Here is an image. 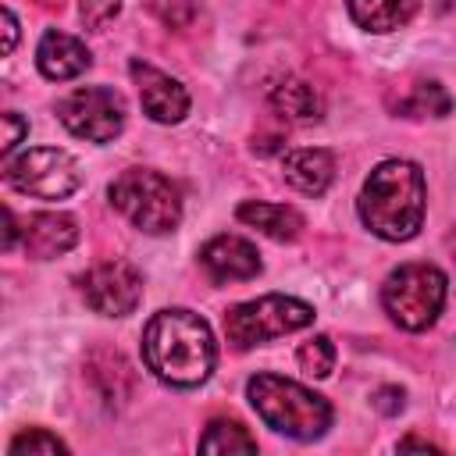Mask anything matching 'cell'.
<instances>
[{"instance_id":"6da1fadb","label":"cell","mask_w":456,"mask_h":456,"mask_svg":"<svg viewBox=\"0 0 456 456\" xmlns=\"http://www.w3.org/2000/svg\"><path fill=\"white\" fill-rule=\"evenodd\" d=\"M142 363L171 388H196L217 363L210 324L182 306L157 310L142 328Z\"/></svg>"},{"instance_id":"7a4b0ae2","label":"cell","mask_w":456,"mask_h":456,"mask_svg":"<svg viewBox=\"0 0 456 456\" xmlns=\"http://www.w3.org/2000/svg\"><path fill=\"white\" fill-rule=\"evenodd\" d=\"M424 171L413 160H381L356 200L360 221L385 242H406L424 224Z\"/></svg>"},{"instance_id":"3957f363","label":"cell","mask_w":456,"mask_h":456,"mask_svg":"<svg viewBox=\"0 0 456 456\" xmlns=\"http://www.w3.org/2000/svg\"><path fill=\"white\" fill-rule=\"evenodd\" d=\"M246 395L260 420L296 442H314L331 428V403L292 378L281 374H253L246 381Z\"/></svg>"},{"instance_id":"277c9868","label":"cell","mask_w":456,"mask_h":456,"mask_svg":"<svg viewBox=\"0 0 456 456\" xmlns=\"http://www.w3.org/2000/svg\"><path fill=\"white\" fill-rule=\"evenodd\" d=\"M107 196L110 207L146 235H167L182 221V196L175 182L164 178L160 171L128 167L110 182Z\"/></svg>"},{"instance_id":"5b68a950","label":"cell","mask_w":456,"mask_h":456,"mask_svg":"<svg viewBox=\"0 0 456 456\" xmlns=\"http://www.w3.org/2000/svg\"><path fill=\"white\" fill-rule=\"evenodd\" d=\"M381 306L399 328L424 331L445 306V274L435 264H403L385 278Z\"/></svg>"},{"instance_id":"8992f818","label":"cell","mask_w":456,"mask_h":456,"mask_svg":"<svg viewBox=\"0 0 456 456\" xmlns=\"http://www.w3.org/2000/svg\"><path fill=\"white\" fill-rule=\"evenodd\" d=\"M306 324H314V306L296 299V296H281V292L239 303L224 314V335H228L232 349H239V353L253 349L267 338L292 335Z\"/></svg>"},{"instance_id":"52a82bcc","label":"cell","mask_w":456,"mask_h":456,"mask_svg":"<svg viewBox=\"0 0 456 456\" xmlns=\"http://www.w3.org/2000/svg\"><path fill=\"white\" fill-rule=\"evenodd\" d=\"M4 182L36 200H64L82 185V171L68 150L36 146L4 160Z\"/></svg>"},{"instance_id":"ba28073f","label":"cell","mask_w":456,"mask_h":456,"mask_svg":"<svg viewBox=\"0 0 456 456\" xmlns=\"http://www.w3.org/2000/svg\"><path fill=\"white\" fill-rule=\"evenodd\" d=\"M57 118L86 142H110L125 128V100L107 86H78L57 100Z\"/></svg>"},{"instance_id":"9c48e42d","label":"cell","mask_w":456,"mask_h":456,"mask_svg":"<svg viewBox=\"0 0 456 456\" xmlns=\"http://www.w3.org/2000/svg\"><path fill=\"white\" fill-rule=\"evenodd\" d=\"M78 292L96 314L128 317L142 299V274L125 260H103L78 278Z\"/></svg>"},{"instance_id":"30bf717a","label":"cell","mask_w":456,"mask_h":456,"mask_svg":"<svg viewBox=\"0 0 456 456\" xmlns=\"http://www.w3.org/2000/svg\"><path fill=\"white\" fill-rule=\"evenodd\" d=\"M128 71H132V78L139 86V103L153 121L175 125V121H182L189 114V93H185V86L178 78H171L160 68L142 64V61H132Z\"/></svg>"},{"instance_id":"8fae6325","label":"cell","mask_w":456,"mask_h":456,"mask_svg":"<svg viewBox=\"0 0 456 456\" xmlns=\"http://www.w3.org/2000/svg\"><path fill=\"white\" fill-rule=\"evenodd\" d=\"M200 264L214 281H249L260 274V253L242 235H214L200 249Z\"/></svg>"},{"instance_id":"7c38bea8","label":"cell","mask_w":456,"mask_h":456,"mask_svg":"<svg viewBox=\"0 0 456 456\" xmlns=\"http://www.w3.org/2000/svg\"><path fill=\"white\" fill-rule=\"evenodd\" d=\"M89 64H93V57H89L82 39H75L68 32H57V28L43 32V39L36 46V68L43 71V78L68 82V78H78Z\"/></svg>"},{"instance_id":"4fadbf2b","label":"cell","mask_w":456,"mask_h":456,"mask_svg":"<svg viewBox=\"0 0 456 456\" xmlns=\"http://www.w3.org/2000/svg\"><path fill=\"white\" fill-rule=\"evenodd\" d=\"M78 242V224L71 214H32L21 228V249L32 260H50Z\"/></svg>"},{"instance_id":"5bb4252c","label":"cell","mask_w":456,"mask_h":456,"mask_svg":"<svg viewBox=\"0 0 456 456\" xmlns=\"http://www.w3.org/2000/svg\"><path fill=\"white\" fill-rule=\"evenodd\" d=\"M281 175L292 189H299L303 196H321L331 178H335V157L321 146H306V150H292L281 160Z\"/></svg>"},{"instance_id":"9a60e30c","label":"cell","mask_w":456,"mask_h":456,"mask_svg":"<svg viewBox=\"0 0 456 456\" xmlns=\"http://www.w3.org/2000/svg\"><path fill=\"white\" fill-rule=\"evenodd\" d=\"M235 217H239L242 224L264 232V235L274 239V242H292V239H299V235H303V224H306L296 207H285V203H256V200L239 203Z\"/></svg>"},{"instance_id":"2e32d148","label":"cell","mask_w":456,"mask_h":456,"mask_svg":"<svg viewBox=\"0 0 456 456\" xmlns=\"http://www.w3.org/2000/svg\"><path fill=\"white\" fill-rule=\"evenodd\" d=\"M346 7H349V18L360 28L392 32V28H403L417 14L420 0H346Z\"/></svg>"},{"instance_id":"e0dca14e","label":"cell","mask_w":456,"mask_h":456,"mask_svg":"<svg viewBox=\"0 0 456 456\" xmlns=\"http://www.w3.org/2000/svg\"><path fill=\"white\" fill-rule=\"evenodd\" d=\"M271 107L285 121H317L324 103L314 93V86H306L299 78H281L278 86H271Z\"/></svg>"},{"instance_id":"ac0fdd59","label":"cell","mask_w":456,"mask_h":456,"mask_svg":"<svg viewBox=\"0 0 456 456\" xmlns=\"http://www.w3.org/2000/svg\"><path fill=\"white\" fill-rule=\"evenodd\" d=\"M200 452L214 456H232V452H256V438L239 424V420H210L207 431L200 435Z\"/></svg>"},{"instance_id":"d6986e66","label":"cell","mask_w":456,"mask_h":456,"mask_svg":"<svg viewBox=\"0 0 456 456\" xmlns=\"http://www.w3.org/2000/svg\"><path fill=\"white\" fill-rule=\"evenodd\" d=\"M296 360H299V367H303L306 374H314V378H328L331 367H335V346H331L328 335H314V338H306V342L299 346Z\"/></svg>"},{"instance_id":"ffe728a7","label":"cell","mask_w":456,"mask_h":456,"mask_svg":"<svg viewBox=\"0 0 456 456\" xmlns=\"http://www.w3.org/2000/svg\"><path fill=\"white\" fill-rule=\"evenodd\" d=\"M7 452L11 456H25V452L28 456H57V452H68V445L57 435L43 431V428H28V431H21V435L11 438Z\"/></svg>"},{"instance_id":"44dd1931","label":"cell","mask_w":456,"mask_h":456,"mask_svg":"<svg viewBox=\"0 0 456 456\" xmlns=\"http://www.w3.org/2000/svg\"><path fill=\"white\" fill-rule=\"evenodd\" d=\"M406 110H413V114H435V118H442V114H449V93H445L438 82H420V86L413 89V96H410Z\"/></svg>"},{"instance_id":"7402d4cb","label":"cell","mask_w":456,"mask_h":456,"mask_svg":"<svg viewBox=\"0 0 456 456\" xmlns=\"http://www.w3.org/2000/svg\"><path fill=\"white\" fill-rule=\"evenodd\" d=\"M121 0H78V18L89 28H103L110 18H118Z\"/></svg>"},{"instance_id":"603a6c76","label":"cell","mask_w":456,"mask_h":456,"mask_svg":"<svg viewBox=\"0 0 456 456\" xmlns=\"http://www.w3.org/2000/svg\"><path fill=\"white\" fill-rule=\"evenodd\" d=\"M0 121H4V142H0V153H4V160H7V157L14 153V146L28 135V121H25L21 114H14V110H7Z\"/></svg>"},{"instance_id":"cb8c5ba5","label":"cell","mask_w":456,"mask_h":456,"mask_svg":"<svg viewBox=\"0 0 456 456\" xmlns=\"http://www.w3.org/2000/svg\"><path fill=\"white\" fill-rule=\"evenodd\" d=\"M374 406L381 410V413H399L403 410V388H378L374 392Z\"/></svg>"},{"instance_id":"d4e9b609","label":"cell","mask_w":456,"mask_h":456,"mask_svg":"<svg viewBox=\"0 0 456 456\" xmlns=\"http://www.w3.org/2000/svg\"><path fill=\"white\" fill-rule=\"evenodd\" d=\"M18 43V21L11 14V7H4V53H11Z\"/></svg>"},{"instance_id":"484cf974","label":"cell","mask_w":456,"mask_h":456,"mask_svg":"<svg viewBox=\"0 0 456 456\" xmlns=\"http://www.w3.org/2000/svg\"><path fill=\"white\" fill-rule=\"evenodd\" d=\"M399 449H435V445H428L420 438H406V442H399Z\"/></svg>"}]
</instances>
